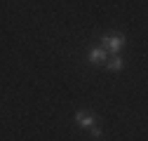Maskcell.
<instances>
[{"label": "cell", "mask_w": 148, "mask_h": 141, "mask_svg": "<svg viewBox=\"0 0 148 141\" xmlns=\"http://www.w3.org/2000/svg\"><path fill=\"white\" fill-rule=\"evenodd\" d=\"M75 122H78L80 127H85V129H89V127L97 125V120L92 118V115H87V113H78V115H75Z\"/></svg>", "instance_id": "3957f363"}, {"label": "cell", "mask_w": 148, "mask_h": 141, "mask_svg": "<svg viewBox=\"0 0 148 141\" xmlns=\"http://www.w3.org/2000/svg\"><path fill=\"white\" fill-rule=\"evenodd\" d=\"M122 45H125L122 35H103V38H101V47L106 52H110V54H118V52L122 49Z\"/></svg>", "instance_id": "6da1fadb"}, {"label": "cell", "mask_w": 148, "mask_h": 141, "mask_svg": "<svg viewBox=\"0 0 148 141\" xmlns=\"http://www.w3.org/2000/svg\"><path fill=\"white\" fill-rule=\"evenodd\" d=\"M89 134H92V136H101V129L94 125V127H89Z\"/></svg>", "instance_id": "5b68a950"}, {"label": "cell", "mask_w": 148, "mask_h": 141, "mask_svg": "<svg viewBox=\"0 0 148 141\" xmlns=\"http://www.w3.org/2000/svg\"><path fill=\"white\" fill-rule=\"evenodd\" d=\"M106 68H108V70H113V73H115V70H120V68H122V59H120V57L115 54L113 59H110V61L106 64Z\"/></svg>", "instance_id": "277c9868"}, {"label": "cell", "mask_w": 148, "mask_h": 141, "mask_svg": "<svg viewBox=\"0 0 148 141\" xmlns=\"http://www.w3.org/2000/svg\"><path fill=\"white\" fill-rule=\"evenodd\" d=\"M106 54H108V52H106L103 47H92V49H89V61H92V64H101V61L106 59Z\"/></svg>", "instance_id": "7a4b0ae2"}]
</instances>
